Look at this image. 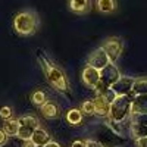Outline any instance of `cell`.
Returning <instances> with one entry per match:
<instances>
[{
  "mask_svg": "<svg viewBox=\"0 0 147 147\" xmlns=\"http://www.w3.org/2000/svg\"><path fill=\"white\" fill-rule=\"evenodd\" d=\"M12 109L9 106H3V107H0V118H3V119H10L12 118Z\"/></svg>",
  "mask_w": 147,
  "mask_h": 147,
  "instance_id": "25",
  "label": "cell"
},
{
  "mask_svg": "<svg viewBox=\"0 0 147 147\" xmlns=\"http://www.w3.org/2000/svg\"><path fill=\"white\" fill-rule=\"evenodd\" d=\"M68 7L74 13L82 15L91 9V2L90 0H68Z\"/></svg>",
  "mask_w": 147,
  "mask_h": 147,
  "instance_id": "10",
  "label": "cell"
},
{
  "mask_svg": "<svg viewBox=\"0 0 147 147\" xmlns=\"http://www.w3.org/2000/svg\"><path fill=\"white\" fill-rule=\"evenodd\" d=\"M85 144H87V147H105L102 143H99L97 140H87Z\"/></svg>",
  "mask_w": 147,
  "mask_h": 147,
  "instance_id": "26",
  "label": "cell"
},
{
  "mask_svg": "<svg viewBox=\"0 0 147 147\" xmlns=\"http://www.w3.org/2000/svg\"><path fill=\"white\" fill-rule=\"evenodd\" d=\"M38 62L44 71V75L47 78V81L50 82L55 88L66 91L68 90V80L65 77V74L62 72V69H59L57 66H55L50 60L46 56H43L41 53H38Z\"/></svg>",
  "mask_w": 147,
  "mask_h": 147,
  "instance_id": "2",
  "label": "cell"
},
{
  "mask_svg": "<svg viewBox=\"0 0 147 147\" xmlns=\"http://www.w3.org/2000/svg\"><path fill=\"white\" fill-rule=\"evenodd\" d=\"M37 147H44V146H37Z\"/></svg>",
  "mask_w": 147,
  "mask_h": 147,
  "instance_id": "32",
  "label": "cell"
},
{
  "mask_svg": "<svg viewBox=\"0 0 147 147\" xmlns=\"http://www.w3.org/2000/svg\"><path fill=\"white\" fill-rule=\"evenodd\" d=\"M7 137H9L7 134H6L3 129H0V147L6 144V141H7Z\"/></svg>",
  "mask_w": 147,
  "mask_h": 147,
  "instance_id": "27",
  "label": "cell"
},
{
  "mask_svg": "<svg viewBox=\"0 0 147 147\" xmlns=\"http://www.w3.org/2000/svg\"><path fill=\"white\" fill-rule=\"evenodd\" d=\"M71 147H87V144H85V141H81V140H77L74 141Z\"/></svg>",
  "mask_w": 147,
  "mask_h": 147,
  "instance_id": "29",
  "label": "cell"
},
{
  "mask_svg": "<svg viewBox=\"0 0 147 147\" xmlns=\"http://www.w3.org/2000/svg\"><path fill=\"white\" fill-rule=\"evenodd\" d=\"M81 78H82V82L88 88L94 90L96 85L100 82V71L90 66V65H85V68L82 69V74H81Z\"/></svg>",
  "mask_w": 147,
  "mask_h": 147,
  "instance_id": "7",
  "label": "cell"
},
{
  "mask_svg": "<svg viewBox=\"0 0 147 147\" xmlns=\"http://www.w3.org/2000/svg\"><path fill=\"white\" fill-rule=\"evenodd\" d=\"M31 102H32V105H35V106H43L44 103H47V96L43 93V91H34L32 94H31Z\"/></svg>",
  "mask_w": 147,
  "mask_h": 147,
  "instance_id": "21",
  "label": "cell"
},
{
  "mask_svg": "<svg viewBox=\"0 0 147 147\" xmlns=\"http://www.w3.org/2000/svg\"><path fill=\"white\" fill-rule=\"evenodd\" d=\"M136 147H147V137L137 138L136 140Z\"/></svg>",
  "mask_w": 147,
  "mask_h": 147,
  "instance_id": "28",
  "label": "cell"
},
{
  "mask_svg": "<svg viewBox=\"0 0 147 147\" xmlns=\"http://www.w3.org/2000/svg\"><path fill=\"white\" fill-rule=\"evenodd\" d=\"M44 147H60V146H59L57 143H55V141H50V143H47Z\"/></svg>",
  "mask_w": 147,
  "mask_h": 147,
  "instance_id": "31",
  "label": "cell"
},
{
  "mask_svg": "<svg viewBox=\"0 0 147 147\" xmlns=\"http://www.w3.org/2000/svg\"><path fill=\"white\" fill-rule=\"evenodd\" d=\"M31 141L35 146H46L47 143H50V136H49V132L44 128L38 127V128L34 131L32 137H31Z\"/></svg>",
  "mask_w": 147,
  "mask_h": 147,
  "instance_id": "11",
  "label": "cell"
},
{
  "mask_svg": "<svg viewBox=\"0 0 147 147\" xmlns=\"http://www.w3.org/2000/svg\"><path fill=\"white\" fill-rule=\"evenodd\" d=\"M96 7L100 13H113L116 9L115 0H96Z\"/></svg>",
  "mask_w": 147,
  "mask_h": 147,
  "instance_id": "14",
  "label": "cell"
},
{
  "mask_svg": "<svg viewBox=\"0 0 147 147\" xmlns=\"http://www.w3.org/2000/svg\"><path fill=\"white\" fill-rule=\"evenodd\" d=\"M134 81H136V78L132 77H121L110 88L116 93V96H129L132 93Z\"/></svg>",
  "mask_w": 147,
  "mask_h": 147,
  "instance_id": "8",
  "label": "cell"
},
{
  "mask_svg": "<svg viewBox=\"0 0 147 147\" xmlns=\"http://www.w3.org/2000/svg\"><path fill=\"white\" fill-rule=\"evenodd\" d=\"M19 125H25V127H32V128H38L40 127V122L35 116L32 115H25V116H21L19 119Z\"/></svg>",
  "mask_w": 147,
  "mask_h": 147,
  "instance_id": "19",
  "label": "cell"
},
{
  "mask_svg": "<svg viewBox=\"0 0 147 147\" xmlns=\"http://www.w3.org/2000/svg\"><path fill=\"white\" fill-rule=\"evenodd\" d=\"M40 27L38 13L34 10H22L13 19V28L19 35H32Z\"/></svg>",
  "mask_w": 147,
  "mask_h": 147,
  "instance_id": "1",
  "label": "cell"
},
{
  "mask_svg": "<svg viewBox=\"0 0 147 147\" xmlns=\"http://www.w3.org/2000/svg\"><path fill=\"white\" fill-rule=\"evenodd\" d=\"M40 112H41V115H43L44 118H47V119H55V118H57V116L60 115L57 106H56L55 103H52V102L44 103V105L40 107Z\"/></svg>",
  "mask_w": 147,
  "mask_h": 147,
  "instance_id": "13",
  "label": "cell"
},
{
  "mask_svg": "<svg viewBox=\"0 0 147 147\" xmlns=\"http://www.w3.org/2000/svg\"><path fill=\"white\" fill-rule=\"evenodd\" d=\"M96 96H100L102 99H105L106 102L112 103L115 99H116V93L112 90V88H105V90H100V91H96Z\"/></svg>",
  "mask_w": 147,
  "mask_h": 147,
  "instance_id": "22",
  "label": "cell"
},
{
  "mask_svg": "<svg viewBox=\"0 0 147 147\" xmlns=\"http://www.w3.org/2000/svg\"><path fill=\"white\" fill-rule=\"evenodd\" d=\"M22 147H37L31 140H27V141H24V144H22Z\"/></svg>",
  "mask_w": 147,
  "mask_h": 147,
  "instance_id": "30",
  "label": "cell"
},
{
  "mask_svg": "<svg viewBox=\"0 0 147 147\" xmlns=\"http://www.w3.org/2000/svg\"><path fill=\"white\" fill-rule=\"evenodd\" d=\"M81 110H82V113H87V115H93V113H96L94 102H93V100H85V102L81 105Z\"/></svg>",
  "mask_w": 147,
  "mask_h": 147,
  "instance_id": "23",
  "label": "cell"
},
{
  "mask_svg": "<svg viewBox=\"0 0 147 147\" xmlns=\"http://www.w3.org/2000/svg\"><path fill=\"white\" fill-rule=\"evenodd\" d=\"M147 113V94L134 96L131 105V115H143Z\"/></svg>",
  "mask_w": 147,
  "mask_h": 147,
  "instance_id": "9",
  "label": "cell"
},
{
  "mask_svg": "<svg viewBox=\"0 0 147 147\" xmlns=\"http://www.w3.org/2000/svg\"><path fill=\"white\" fill-rule=\"evenodd\" d=\"M109 63H110V59H109V56L106 55V52L103 50L102 47L96 49V50L87 57V65H90V66H93L96 69H99V71L106 68Z\"/></svg>",
  "mask_w": 147,
  "mask_h": 147,
  "instance_id": "6",
  "label": "cell"
},
{
  "mask_svg": "<svg viewBox=\"0 0 147 147\" xmlns=\"http://www.w3.org/2000/svg\"><path fill=\"white\" fill-rule=\"evenodd\" d=\"M103 50L106 52V55L110 59V63H115L118 57L121 56L122 50H124V44H122V40L118 38V37H109L107 40H105V43L100 46Z\"/></svg>",
  "mask_w": 147,
  "mask_h": 147,
  "instance_id": "5",
  "label": "cell"
},
{
  "mask_svg": "<svg viewBox=\"0 0 147 147\" xmlns=\"http://www.w3.org/2000/svg\"><path fill=\"white\" fill-rule=\"evenodd\" d=\"M94 107H96V113L100 115V116H109V112H110V103L106 102L105 99H102L100 96H96L94 97Z\"/></svg>",
  "mask_w": 147,
  "mask_h": 147,
  "instance_id": "12",
  "label": "cell"
},
{
  "mask_svg": "<svg viewBox=\"0 0 147 147\" xmlns=\"http://www.w3.org/2000/svg\"><path fill=\"white\" fill-rule=\"evenodd\" d=\"M19 121L18 119H7L5 124H3V131L7 134V136L13 137L18 136V131H19Z\"/></svg>",
  "mask_w": 147,
  "mask_h": 147,
  "instance_id": "16",
  "label": "cell"
},
{
  "mask_svg": "<svg viewBox=\"0 0 147 147\" xmlns=\"http://www.w3.org/2000/svg\"><path fill=\"white\" fill-rule=\"evenodd\" d=\"M66 121L71 125H80L82 122V110L81 109H69L66 112Z\"/></svg>",
  "mask_w": 147,
  "mask_h": 147,
  "instance_id": "15",
  "label": "cell"
},
{
  "mask_svg": "<svg viewBox=\"0 0 147 147\" xmlns=\"http://www.w3.org/2000/svg\"><path fill=\"white\" fill-rule=\"evenodd\" d=\"M121 72L118 71V68L115 66V63H109L106 68H103L100 71V82L96 85L94 91H100L105 88H110L112 85L121 78Z\"/></svg>",
  "mask_w": 147,
  "mask_h": 147,
  "instance_id": "4",
  "label": "cell"
},
{
  "mask_svg": "<svg viewBox=\"0 0 147 147\" xmlns=\"http://www.w3.org/2000/svg\"><path fill=\"white\" fill-rule=\"evenodd\" d=\"M132 94L134 96L147 94V78H136L132 85Z\"/></svg>",
  "mask_w": 147,
  "mask_h": 147,
  "instance_id": "17",
  "label": "cell"
},
{
  "mask_svg": "<svg viewBox=\"0 0 147 147\" xmlns=\"http://www.w3.org/2000/svg\"><path fill=\"white\" fill-rule=\"evenodd\" d=\"M131 122H134V124L147 125V113H143V115H131Z\"/></svg>",
  "mask_w": 147,
  "mask_h": 147,
  "instance_id": "24",
  "label": "cell"
},
{
  "mask_svg": "<svg viewBox=\"0 0 147 147\" xmlns=\"http://www.w3.org/2000/svg\"><path fill=\"white\" fill-rule=\"evenodd\" d=\"M131 105L132 99H129V96H118L110 103V112L107 118L113 122H125L131 119Z\"/></svg>",
  "mask_w": 147,
  "mask_h": 147,
  "instance_id": "3",
  "label": "cell"
},
{
  "mask_svg": "<svg viewBox=\"0 0 147 147\" xmlns=\"http://www.w3.org/2000/svg\"><path fill=\"white\" fill-rule=\"evenodd\" d=\"M37 128H32V127H25V125H21L19 127V131H18V138L24 140V141H27V140H31L32 137V134Z\"/></svg>",
  "mask_w": 147,
  "mask_h": 147,
  "instance_id": "20",
  "label": "cell"
},
{
  "mask_svg": "<svg viewBox=\"0 0 147 147\" xmlns=\"http://www.w3.org/2000/svg\"><path fill=\"white\" fill-rule=\"evenodd\" d=\"M131 137L134 138H143L147 137V125H141V124H131Z\"/></svg>",
  "mask_w": 147,
  "mask_h": 147,
  "instance_id": "18",
  "label": "cell"
}]
</instances>
